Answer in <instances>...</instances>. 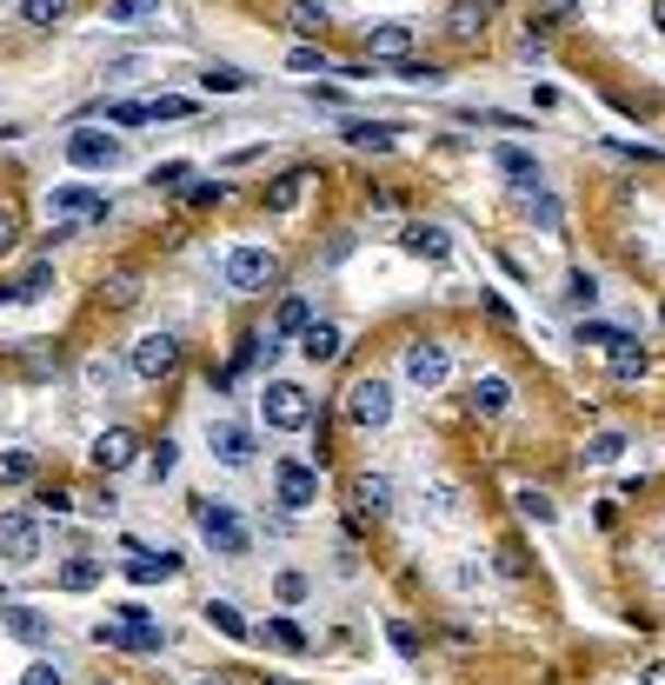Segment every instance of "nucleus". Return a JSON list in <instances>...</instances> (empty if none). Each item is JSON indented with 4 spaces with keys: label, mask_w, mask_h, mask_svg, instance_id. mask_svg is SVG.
Here are the masks:
<instances>
[{
    "label": "nucleus",
    "mask_w": 665,
    "mask_h": 685,
    "mask_svg": "<svg viewBox=\"0 0 665 685\" xmlns=\"http://www.w3.org/2000/svg\"><path fill=\"white\" fill-rule=\"evenodd\" d=\"M194 526H200V539H207L220 559H246V546H254V533L240 526V512H233L226 499H200V506H194Z\"/></svg>",
    "instance_id": "f257e3e1"
},
{
    "label": "nucleus",
    "mask_w": 665,
    "mask_h": 685,
    "mask_svg": "<svg viewBox=\"0 0 665 685\" xmlns=\"http://www.w3.org/2000/svg\"><path fill=\"white\" fill-rule=\"evenodd\" d=\"M273 274H280L273 246H233L226 253V293H267Z\"/></svg>",
    "instance_id": "f03ea898"
},
{
    "label": "nucleus",
    "mask_w": 665,
    "mask_h": 685,
    "mask_svg": "<svg viewBox=\"0 0 665 685\" xmlns=\"http://www.w3.org/2000/svg\"><path fill=\"white\" fill-rule=\"evenodd\" d=\"M347 419L360 426V433H380V426L393 419V386H386L380 373L353 380V386H347Z\"/></svg>",
    "instance_id": "7ed1b4c3"
},
{
    "label": "nucleus",
    "mask_w": 665,
    "mask_h": 685,
    "mask_svg": "<svg viewBox=\"0 0 665 685\" xmlns=\"http://www.w3.org/2000/svg\"><path fill=\"white\" fill-rule=\"evenodd\" d=\"M127 367H133V380H174L180 373V339L174 333H140Z\"/></svg>",
    "instance_id": "20e7f679"
},
{
    "label": "nucleus",
    "mask_w": 665,
    "mask_h": 685,
    "mask_svg": "<svg viewBox=\"0 0 665 685\" xmlns=\"http://www.w3.org/2000/svg\"><path fill=\"white\" fill-rule=\"evenodd\" d=\"M267 426H280V433H306V426H313V393L293 386V380H273L267 386Z\"/></svg>",
    "instance_id": "39448f33"
},
{
    "label": "nucleus",
    "mask_w": 665,
    "mask_h": 685,
    "mask_svg": "<svg viewBox=\"0 0 665 685\" xmlns=\"http://www.w3.org/2000/svg\"><path fill=\"white\" fill-rule=\"evenodd\" d=\"M67 160H73V166H88V174H101V166H120V160H127V147H120V133L73 127V133H67Z\"/></svg>",
    "instance_id": "423d86ee"
},
{
    "label": "nucleus",
    "mask_w": 665,
    "mask_h": 685,
    "mask_svg": "<svg viewBox=\"0 0 665 685\" xmlns=\"http://www.w3.org/2000/svg\"><path fill=\"white\" fill-rule=\"evenodd\" d=\"M406 380L427 386V393H440L453 380V353L440 347V339H412V347H406Z\"/></svg>",
    "instance_id": "0eeeda50"
},
{
    "label": "nucleus",
    "mask_w": 665,
    "mask_h": 685,
    "mask_svg": "<svg viewBox=\"0 0 665 685\" xmlns=\"http://www.w3.org/2000/svg\"><path fill=\"white\" fill-rule=\"evenodd\" d=\"M94 639H101V646H114V652H160V646H166L153 619H127V613H120V619H101V626H94Z\"/></svg>",
    "instance_id": "6e6552de"
},
{
    "label": "nucleus",
    "mask_w": 665,
    "mask_h": 685,
    "mask_svg": "<svg viewBox=\"0 0 665 685\" xmlns=\"http://www.w3.org/2000/svg\"><path fill=\"white\" fill-rule=\"evenodd\" d=\"M207 446L220 466H254V426L240 419H207Z\"/></svg>",
    "instance_id": "1a4fd4ad"
},
{
    "label": "nucleus",
    "mask_w": 665,
    "mask_h": 685,
    "mask_svg": "<svg viewBox=\"0 0 665 685\" xmlns=\"http://www.w3.org/2000/svg\"><path fill=\"white\" fill-rule=\"evenodd\" d=\"M273 499H280L287 512H306V506L319 499V473L300 466V460H280V466H273Z\"/></svg>",
    "instance_id": "9d476101"
},
{
    "label": "nucleus",
    "mask_w": 665,
    "mask_h": 685,
    "mask_svg": "<svg viewBox=\"0 0 665 685\" xmlns=\"http://www.w3.org/2000/svg\"><path fill=\"white\" fill-rule=\"evenodd\" d=\"M0 559H14V566L40 559V526L27 520V512H0Z\"/></svg>",
    "instance_id": "9b49d317"
},
{
    "label": "nucleus",
    "mask_w": 665,
    "mask_h": 685,
    "mask_svg": "<svg viewBox=\"0 0 665 685\" xmlns=\"http://www.w3.org/2000/svg\"><path fill=\"white\" fill-rule=\"evenodd\" d=\"M347 506H353V520H386L393 512V479L386 473H360L347 486Z\"/></svg>",
    "instance_id": "f8f14e48"
},
{
    "label": "nucleus",
    "mask_w": 665,
    "mask_h": 685,
    "mask_svg": "<svg viewBox=\"0 0 665 685\" xmlns=\"http://www.w3.org/2000/svg\"><path fill=\"white\" fill-rule=\"evenodd\" d=\"M399 246L412 253V260H446V253H453V233H446L440 220H406V227H399Z\"/></svg>",
    "instance_id": "ddd939ff"
},
{
    "label": "nucleus",
    "mask_w": 665,
    "mask_h": 685,
    "mask_svg": "<svg viewBox=\"0 0 665 685\" xmlns=\"http://www.w3.org/2000/svg\"><path fill=\"white\" fill-rule=\"evenodd\" d=\"M88 460H94V473H127V466L140 460V440L127 433V426H107V433L94 440V453H88Z\"/></svg>",
    "instance_id": "4468645a"
},
{
    "label": "nucleus",
    "mask_w": 665,
    "mask_h": 685,
    "mask_svg": "<svg viewBox=\"0 0 665 685\" xmlns=\"http://www.w3.org/2000/svg\"><path fill=\"white\" fill-rule=\"evenodd\" d=\"M486 27H492V0H453V8H446V34L453 40H486Z\"/></svg>",
    "instance_id": "2eb2a0df"
},
{
    "label": "nucleus",
    "mask_w": 665,
    "mask_h": 685,
    "mask_svg": "<svg viewBox=\"0 0 665 685\" xmlns=\"http://www.w3.org/2000/svg\"><path fill=\"white\" fill-rule=\"evenodd\" d=\"M47 213H67V220H80V213H88V220H107V194H101V187H54V194H47Z\"/></svg>",
    "instance_id": "dca6fc26"
},
{
    "label": "nucleus",
    "mask_w": 665,
    "mask_h": 685,
    "mask_svg": "<svg viewBox=\"0 0 665 685\" xmlns=\"http://www.w3.org/2000/svg\"><path fill=\"white\" fill-rule=\"evenodd\" d=\"M300 353H306L313 367H326V360H340V353H347V333L332 326V320H306V333H300Z\"/></svg>",
    "instance_id": "f3484780"
},
{
    "label": "nucleus",
    "mask_w": 665,
    "mask_h": 685,
    "mask_svg": "<svg viewBox=\"0 0 665 685\" xmlns=\"http://www.w3.org/2000/svg\"><path fill=\"white\" fill-rule=\"evenodd\" d=\"M466 406H472L479 419H499V413L513 406V380H506V373H479L472 393H466Z\"/></svg>",
    "instance_id": "a211bd4d"
},
{
    "label": "nucleus",
    "mask_w": 665,
    "mask_h": 685,
    "mask_svg": "<svg viewBox=\"0 0 665 685\" xmlns=\"http://www.w3.org/2000/svg\"><path fill=\"white\" fill-rule=\"evenodd\" d=\"M412 54V27L406 21H380V27H366V60L380 67V60H406Z\"/></svg>",
    "instance_id": "6ab92c4d"
},
{
    "label": "nucleus",
    "mask_w": 665,
    "mask_h": 685,
    "mask_svg": "<svg viewBox=\"0 0 665 685\" xmlns=\"http://www.w3.org/2000/svg\"><path fill=\"white\" fill-rule=\"evenodd\" d=\"M492 166H499V174H506L513 187H526V194H539V160H533L526 147H513V140H506V147H492Z\"/></svg>",
    "instance_id": "aec40b11"
},
{
    "label": "nucleus",
    "mask_w": 665,
    "mask_h": 685,
    "mask_svg": "<svg viewBox=\"0 0 665 685\" xmlns=\"http://www.w3.org/2000/svg\"><path fill=\"white\" fill-rule=\"evenodd\" d=\"M0 626H8L14 639H27V646H54V619L34 613V606H0Z\"/></svg>",
    "instance_id": "412c9836"
},
{
    "label": "nucleus",
    "mask_w": 665,
    "mask_h": 685,
    "mask_svg": "<svg viewBox=\"0 0 665 685\" xmlns=\"http://www.w3.org/2000/svg\"><path fill=\"white\" fill-rule=\"evenodd\" d=\"M174 572H180V559H174V553H147V546H133V559H127V579H133V585L174 579Z\"/></svg>",
    "instance_id": "4be33fe9"
},
{
    "label": "nucleus",
    "mask_w": 665,
    "mask_h": 685,
    "mask_svg": "<svg viewBox=\"0 0 665 685\" xmlns=\"http://www.w3.org/2000/svg\"><path fill=\"white\" fill-rule=\"evenodd\" d=\"M200 88H207V94H246V88H254V73H246V67H226V60H207V67H200Z\"/></svg>",
    "instance_id": "5701e85b"
},
{
    "label": "nucleus",
    "mask_w": 665,
    "mask_h": 685,
    "mask_svg": "<svg viewBox=\"0 0 665 685\" xmlns=\"http://www.w3.org/2000/svg\"><path fill=\"white\" fill-rule=\"evenodd\" d=\"M340 133H347V147H360V153H393V127H386V120H347Z\"/></svg>",
    "instance_id": "b1692460"
},
{
    "label": "nucleus",
    "mask_w": 665,
    "mask_h": 685,
    "mask_svg": "<svg viewBox=\"0 0 665 685\" xmlns=\"http://www.w3.org/2000/svg\"><path fill=\"white\" fill-rule=\"evenodd\" d=\"M306 320H313V306H306V300H300V293H287V300H280V313H273V326H267V333H273V339H300V333H306Z\"/></svg>",
    "instance_id": "393cba45"
},
{
    "label": "nucleus",
    "mask_w": 665,
    "mask_h": 685,
    "mask_svg": "<svg viewBox=\"0 0 665 685\" xmlns=\"http://www.w3.org/2000/svg\"><path fill=\"white\" fill-rule=\"evenodd\" d=\"M287 27H293V34H306V40H319V34L332 27V14L319 8V0H293V8H287Z\"/></svg>",
    "instance_id": "a878e982"
},
{
    "label": "nucleus",
    "mask_w": 665,
    "mask_h": 685,
    "mask_svg": "<svg viewBox=\"0 0 665 685\" xmlns=\"http://www.w3.org/2000/svg\"><path fill=\"white\" fill-rule=\"evenodd\" d=\"M300 194H306V166H293V174H280V181L267 187V207H273V213H293Z\"/></svg>",
    "instance_id": "bb28decb"
},
{
    "label": "nucleus",
    "mask_w": 665,
    "mask_h": 685,
    "mask_svg": "<svg viewBox=\"0 0 665 685\" xmlns=\"http://www.w3.org/2000/svg\"><path fill=\"white\" fill-rule=\"evenodd\" d=\"M652 373V353L639 347V339H626V347H612V380H645Z\"/></svg>",
    "instance_id": "cd10ccee"
},
{
    "label": "nucleus",
    "mask_w": 665,
    "mask_h": 685,
    "mask_svg": "<svg viewBox=\"0 0 665 685\" xmlns=\"http://www.w3.org/2000/svg\"><path fill=\"white\" fill-rule=\"evenodd\" d=\"M513 506L526 512V520H533V526H552V520H559V506H552V492H539V486H520V492H513Z\"/></svg>",
    "instance_id": "c85d7f7f"
},
{
    "label": "nucleus",
    "mask_w": 665,
    "mask_h": 685,
    "mask_svg": "<svg viewBox=\"0 0 665 685\" xmlns=\"http://www.w3.org/2000/svg\"><path fill=\"white\" fill-rule=\"evenodd\" d=\"M207 626H220L226 639H254V626H246L240 606H226V599H207Z\"/></svg>",
    "instance_id": "c756f323"
},
{
    "label": "nucleus",
    "mask_w": 665,
    "mask_h": 685,
    "mask_svg": "<svg viewBox=\"0 0 665 685\" xmlns=\"http://www.w3.org/2000/svg\"><path fill=\"white\" fill-rule=\"evenodd\" d=\"M393 67H399V80H406V88H440V80H446V67H433V60H412V54H406V60H393Z\"/></svg>",
    "instance_id": "7c9ffc66"
},
{
    "label": "nucleus",
    "mask_w": 665,
    "mask_h": 685,
    "mask_svg": "<svg viewBox=\"0 0 665 685\" xmlns=\"http://www.w3.org/2000/svg\"><path fill=\"white\" fill-rule=\"evenodd\" d=\"M147 14H160V0H107V27H133Z\"/></svg>",
    "instance_id": "2f4dec72"
},
{
    "label": "nucleus",
    "mask_w": 665,
    "mask_h": 685,
    "mask_svg": "<svg viewBox=\"0 0 665 685\" xmlns=\"http://www.w3.org/2000/svg\"><path fill=\"white\" fill-rule=\"evenodd\" d=\"M47 287H54V260H34V267L14 280V300H40Z\"/></svg>",
    "instance_id": "473e14b6"
},
{
    "label": "nucleus",
    "mask_w": 665,
    "mask_h": 685,
    "mask_svg": "<svg viewBox=\"0 0 665 685\" xmlns=\"http://www.w3.org/2000/svg\"><path fill=\"white\" fill-rule=\"evenodd\" d=\"M619 453H626V433H593L586 440V466H619Z\"/></svg>",
    "instance_id": "72a5a7b5"
},
{
    "label": "nucleus",
    "mask_w": 665,
    "mask_h": 685,
    "mask_svg": "<svg viewBox=\"0 0 665 685\" xmlns=\"http://www.w3.org/2000/svg\"><path fill=\"white\" fill-rule=\"evenodd\" d=\"M60 585H67V592H94V585H101V566H94V559H67V566H60Z\"/></svg>",
    "instance_id": "f704fd0d"
},
{
    "label": "nucleus",
    "mask_w": 665,
    "mask_h": 685,
    "mask_svg": "<svg viewBox=\"0 0 665 685\" xmlns=\"http://www.w3.org/2000/svg\"><path fill=\"white\" fill-rule=\"evenodd\" d=\"M80 380H88V386H94V393H114V386H120V367H114V360H107V353H94V360H88V367H80Z\"/></svg>",
    "instance_id": "c9c22d12"
},
{
    "label": "nucleus",
    "mask_w": 665,
    "mask_h": 685,
    "mask_svg": "<svg viewBox=\"0 0 665 685\" xmlns=\"http://www.w3.org/2000/svg\"><path fill=\"white\" fill-rule=\"evenodd\" d=\"M565 300H572V306H593V300H599V274L572 267V274H565Z\"/></svg>",
    "instance_id": "e433bc0d"
},
{
    "label": "nucleus",
    "mask_w": 665,
    "mask_h": 685,
    "mask_svg": "<svg viewBox=\"0 0 665 685\" xmlns=\"http://www.w3.org/2000/svg\"><path fill=\"white\" fill-rule=\"evenodd\" d=\"M626 339H632L626 326H599V320H593V326H579V347H606V353H612V347H626Z\"/></svg>",
    "instance_id": "4c0bfd02"
},
{
    "label": "nucleus",
    "mask_w": 665,
    "mask_h": 685,
    "mask_svg": "<svg viewBox=\"0 0 665 685\" xmlns=\"http://www.w3.org/2000/svg\"><path fill=\"white\" fill-rule=\"evenodd\" d=\"M60 14H67V0H21V21L27 27H54Z\"/></svg>",
    "instance_id": "58836bf2"
},
{
    "label": "nucleus",
    "mask_w": 665,
    "mask_h": 685,
    "mask_svg": "<svg viewBox=\"0 0 665 685\" xmlns=\"http://www.w3.org/2000/svg\"><path fill=\"white\" fill-rule=\"evenodd\" d=\"M287 67H293V73H332V54H326V47H293Z\"/></svg>",
    "instance_id": "ea45409f"
},
{
    "label": "nucleus",
    "mask_w": 665,
    "mask_h": 685,
    "mask_svg": "<svg viewBox=\"0 0 665 685\" xmlns=\"http://www.w3.org/2000/svg\"><path fill=\"white\" fill-rule=\"evenodd\" d=\"M101 114H107L114 127H140V120H153V114H147V101H101Z\"/></svg>",
    "instance_id": "a19ab883"
},
{
    "label": "nucleus",
    "mask_w": 665,
    "mask_h": 685,
    "mask_svg": "<svg viewBox=\"0 0 665 685\" xmlns=\"http://www.w3.org/2000/svg\"><path fill=\"white\" fill-rule=\"evenodd\" d=\"M101 293H107L114 306H133V300H140V274H107V280H101Z\"/></svg>",
    "instance_id": "79ce46f5"
},
{
    "label": "nucleus",
    "mask_w": 665,
    "mask_h": 685,
    "mask_svg": "<svg viewBox=\"0 0 665 685\" xmlns=\"http://www.w3.org/2000/svg\"><path fill=\"white\" fill-rule=\"evenodd\" d=\"M34 479V453H0V486H27Z\"/></svg>",
    "instance_id": "37998d69"
},
{
    "label": "nucleus",
    "mask_w": 665,
    "mask_h": 685,
    "mask_svg": "<svg viewBox=\"0 0 665 685\" xmlns=\"http://www.w3.org/2000/svg\"><path fill=\"white\" fill-rule=\"evenodd\" d=\"M174 453H180L174 440H160V446L147 453V479H153V486H160V479H174Z\"/></svg>",
    "instance_id": "c03bdc74"
},
{
    "label": "nucleus",
    "mask_w": 665,
    "mask_h": 685,
    "mask_svg": "<svg viewBox=\"0 0 665 685\" xmlns=\"http://www.w3.org/2000/svg\"><path fill=\"white\" fill-rule=\"evenodd\" d=\"M21 367H27V373H60V353H47V339H27Z\"/></svg>",
    "instance_id": "a18cd8bd"
},
{
    "label": "nucleus",
    "mask_w": 665,
    "mask_h": 685,
    "mask_svg": "<svg viewBox=\"0 0 665 685\" xmlns=\"http://www.w3.org/2000/svg\"><path fill=\"white\" fill-rule=\"evenodd\" d=\"M267 639H273L280 652H306V632H300L293 619H273V626H267Z\"/></svg>",
    "instance_id": "49530a36"
},
{
    "label": "nucleus",
    "mask_w": 665,
    "mask_h": 685,
    "mask_svg": "<svg viewBox=\"0 0 665 685\" xmlns=\"http://www.w3.org/2000/svg\"><path fill=\"white\" fill-rule=\"evenodd\" d=\"M147 114H153V120H187V114H194V101H180V94H160V101H147Z\"/></svg>",
    "instance_id": "de8ad7c7"
},
{
    "label": "nucleus",
    "mask_w": 665,
    "mask_h": 685,
    "mask_svg": "<svg viewBox=\"0 0 665 685\" xmlns=\"http://www.w3.org/2000/svg\"><path fill=\"white\" fill-rule=\"evenodd\" d=\"M492 559H499V572H506V579H526V546H520V539H506Z\"/></svg>",
    "instance_id": "09e8293b"
},
{
    "label": "nucleus",
    "mask_w": 665,
    "mask_h": 685,
    "mask_svg": "<svg viewBox=\"0 0 665 685\" xmlns=\"http://www.w3.org/2000/svg\"><path fill=\"white\" fill-rule=\"evenodd\" d=\"M526 207H533V220H539L546 233H559V200H552V194H526Z\"/></svg>",
    "instance_id": "8fccbe9b"
},
{
    "label": "nucleus",
    "mask_w": 665,
    "mask_h": 685,
    "mask_svg": "<svg viewBox=\"0 0 665 685\" xmlns=\"http://www.w3.org/2000/svg\"><path fill=\"white\" fill-rule=\"evenodd\" d=\"M386 639H393V652H399V659H420V632H412V626H399V619H393V626H386Z\"/></svg>",
    "instance_id": "3c124183"
},
{
    "label": "nucleus",
    "mask_w": 665,
    "mask_h": 685,
    "mask_svg": "<svg viewBox=\"0 0 665 685\" xmlns=\"http://www.w3.org/2000/svg\"><path fill=\"white\" fill-rule=\"evenodd\" d=\"M273 592H280V606H300V599H306V572H280Z\"/></svg>",
    "instance_id": "603ef678"
},
{
    "label": "nucleus",
    "mask_w": 665,
    "mask_h": 685,
    "mask_svg": "<svg viewBox=\"0 0 665 685\" xmlns=\"http://www.w3.org/2000/svg\"><path fill=\"white\" fill-rule=\"evenodd\" d=\"M21 685H67V678H60V665H54V659H34V665L21 672Z\"/></svg>",
    "instance_id": "864d4df0"
},
{
    "label": "nucleus",
    "mask_w": 665,
    "mask_h": 685,
    "mask_svg": "<svg viewBox=\"0 0 665 685\" xmlns=\"http://www.w3.org/2000/svg\"><path fill=\"white\" fill-rule=\"evenodd\" d=\"M180 181H194V166H187V160H166V166H153V187H180Z\"/></svg>",
    "instance_id": "5fc2aeb1"
},
{
    "label": "nucleus",
    "mask_w": 665,
    "mask_h": 685,
    "mask_svg": "<svg viewBox=\"0 0 665 685\" xmlns=\"http://www.w3.org/2000/svg\"><path fill=\"white\" fill-rule=\"evenodd\" d=\"M14 246H21V213L0 207V253H14Z\"/></svg>",
    "instance_id": "6e6d98bb"
},
{
    "label": "nucleus",
    "mask_w": 665,
    "mask_h": 685,
    "mask_svg": "<svg viewBox=\"0 0 665 685\" xmlns=\"http://www.w3.org/2000/svg\"><path fill=\"white\" fill-rule=\"evenodd\" d=\"M433 512H459V486L453 479H433Z\"/></svg>",
    "instance_id": "4d7b16f0"
},
{
    "label": "nucleus",
    "mask_w": 665,
    "mask_h": 685,
    "mask_svg": "<svg viewBox=\"0 0 665 685\" xmlns=\"http://www.w3.org/2000/svg\"><path fill=\"white\" fill-rule=\"evenodd\" d=\"M187 200H194V207H220V200H226V187H220V181H207V187H187Z\"/></svg>",
    "instance_id": "13d9d810"
},
{
    "label": "nucleus",
    "mask_w": 665,
    "mask_h": 685,
    "mask_svg": "<svg viewBox=\"0 0 665 685\" xmlns=\"http://www.w3.org/2000/svg\"><path fill=\"white\" fill-rule=\"evenodd\" d=\"M645 685H665V659H652V665H645Z\"/></svg>",
    "instance_id": "bf43d9fd"
},
{
    "label": "nucleus",
    "mask_w": 665,
    "mask_h": 685,
    "mask_svg": "<svg viewBox=\"0 0 665 685\" xmlns=\"http://www.w3.org/2000/svg\"><path fill=\"white\" fill-rule=\"evenodd\" d=\"M652 27H658V34H665V0H652Z\"/></svg>",
    "instance_id": "052dcab7"
},
{
    "label": "nucleus",
    "mask_w": 665,
    "mask_h": 685,
    "mask_svg": "<svg viewBox=\"0 0 665 685\" xmlns=\"http://www.w3.org/2000/svg\"><path fill=\"white\" fill-rule=\"evenodd\" d=\"M194 685H226V678H194Z\"/></svg>",
    "instance_id": "680f3d73"
},
{
    "label": "nucleus",
    "mask_w": 665,
    "mask_h": 685,
    "mask_svg": "<svg viewBox=\"0 0 665 685\" xmlns=\"http://www.w3.org/2000/svg\"><path fill=\"white\" fill-rule=\"evenodd\" d=\"M273 685H293V678H273Z\"/></svg>",
    "instance_id": "e2e57ef3"
},
{
    "label": "nucleus",
    "mask_w": 665,
    "mask_h": 685,
    "mask_svg": "<svg viewBox=\"0 0 665 685\" xmlns=\"http://www.w3.org/2000/svg\"><path fill=\"white\" fill-rule=\"evenodd\" d=\"M101 685H107V678H101Z\"/></svg>",
    "instance_id": "0e129e2a"
}]
</instances>
